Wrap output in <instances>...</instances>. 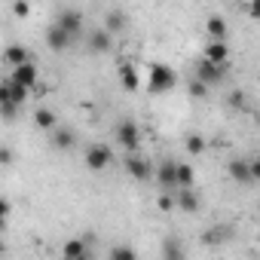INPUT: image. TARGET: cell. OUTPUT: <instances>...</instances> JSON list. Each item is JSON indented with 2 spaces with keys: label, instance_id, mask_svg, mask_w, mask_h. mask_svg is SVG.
Returning <instances> with one entry per match:
<instances>
[{
  "label": "cell",
  "instance_id": "d6986e66",
  "mask_svg": "<svg viewBox=\"0 0 260 260\" xmlns=\"http://www.w3.org/2000/svg\"><path fill=\"white\" fill-rule=\"evenodd\" d=\"M4 61L7 64H25V61H31V55H28V49L25 46H7V52H4Z\"/></svg>",
  "mask_w": 260,
  "mask_h": 260
},
{
  "label": "cell",
  "instance_id": "4dcf8cb0",
  "mask_svg": "<svg viewBox=\"0 0 260 260\" xmlns=\"http://www.w3.org/2000/svg\"><path fill=\"white\" fill-rule=\"evenodd\" d=\"M0 162H4V166H13V150H10V147L0 150Z\"/></svg>",
  "mask_w": 260,
  "mask_h": 260
},
{
  "label": "cell",
  "instance_id": "7402d4cb",
  "mask_svg": "<svg viewBox=\"0 0 260 260\" xmlns=\"http://www.w3.org/2000/svg\"><path fill=\"white\" fill-rule=\"evenodd\" d=\"M178 184L181 187H193L196 184V175H193V169L187 162H178Z\"/></svg>",
  "mask_w": 260,
  "mask_h": 260
},
{
  "label": "cell",
  "instance_id": "9a60e30c",
  "mask_svg": "<svg viewBox=\"0 0 260 260\" xmlns=\"http://www.w3.org/2000/svg\"><path fill=\"white\" fill-rule=\"evenodd\" d=\"M119 83H122L125 92H135V89L141 86V80H138V74H135V64H128V61L119 64Z\"/></svg>",
  "mask_w": 260,
  "mask_h": 260
},
{
  "label": "cell",
  "instance_id": "4316f807",
  "mask_svg": "<svg viewBox=\"0 0 260 260\" xmlns=\"http://www.w3.org/2000/svg\"><path fill=\"white\" fill-rule=\"evenodd\" d=\"M248 16L254 22H260V0H248Z\"/></svg>",
  "mask_w": 260,
  "mask_h": 260
},
{
  "label": "cell",
  "instance_id": "30bf717a",
  "mask_svg": "<svg viewBox=\"0 0 260 260\" xmlns=\"http://www.w3.org/2000/svg\"><path fill=\"white\" fill-rule=\"evenodd\" d=\"M110 49H113V34H110L107 28H101V31H92V34H89V52L107 55Z\"/></svg>",
  "mask_w": 260,
  "mask_h": 260
},
{
  "label": "cell",
  "instance_id": "7a4b0ae2",
  "mask_svg": "<svg viewBox=\"0 0 260 260\" xmlns=\"http://www.w3.org/2000/svg\"><path fill=\"white\" fill-rule=\"evenodd\" d=\"M83 162H86V169H89V172H104V169L113 162V153H110V147H107V144H89V147H86Z\"/></svg>",
  "mask_w": 260,
  "mask_h": 260
},
{
  "label": "cell",
  "instance_id": "2e32d148",
  "mask_svg": "<svg viewBox=\"0 0 260 260\" xmlns=\"http://www.w3.org/2000/svg\"><path fill=\"white\" fill-rule=\"evenodd\" d=\"M61 254H64L68 260H86V257H89V245H86L83 239H71V242H64Z\"/></svg>",
  "mask_w": 260,
  "mask_h": 260
},
{
  "label": "cell",
  "instance_id": "ba28073f",
  "mask_svg": "<svg viewBox=\"0 0 260 260\" xmlns=\"http://www.w3.org/2000/svg\"><path fill=\"white\" fill-rule=\"evenodd\" d=\"M74 40H77V37H74L64 25H58V22H55V25H49V31H46V43H49V49H52V52H64Z\"/></svg>",
  "mask_w": 260,
  "mask_h": 260
},
{
  "label": "cell",
  "instance_id": "d6a6232c",
  "mask_svg": "<svg viewBox=\"0 0 260 260\" xmlns=\"http://www.w3.org/2000/svg\"><path fill=\"white\" fill-rule=\"evenodd\" d=\"M159 208H162V211H169V208H172V199H169V193L159 199Z\"/></svg>",
  "mask_w": 260,
  "mask_h": 260
},
{
  "label": "cell",
  "instance_id": "52a82bcc",
  "mask_svg": "<svg viewBox=\"0 0 260 260\" xmlns=\"http://www.w3.org/2000/svg\"><path fill=\"white\" fill-rule=\"evenodd\" d=\"M28 86H22L19 80H13V74L0 83V101H13V104H25L28 101Z\"/></svg>",
  "mask_w": 260,
  "mask_h": 260
},
{
  "label": "cell",
  "instance_id": "8fae6325",
  "mask_svg": "<svg viewBox=\"0 0 260 260\" xmlns=\"http://www.w3.org/2000/svg\"><path fill=\"white\" fill-rule=\"evenodd\" d=\"M178 208L181 211H187V214H193V211H199V193L193 190V187H178Z\"/></svg>",
  "mask_w": 260,
  "mask_h": 260
},
{
  "label": "cell",
  "instance_id": "44dd1931",
  "mask_svg": "<svg viewBox=\"0 0 260 260\" xmlns=\"http://www.w3.org/2000/svg\"><path fill=\"white\" fill-rule=\"evenodd\" d=\"M104 22H107V31H110V34H119V31H125V13H122V10H110Z\"/></svg>",
  "mask_w": 260,
  "mask_h": 260
},
{
  "label": "cell",
  "instance_id": "f1b7e54d",
  "mask_svg": "<svg viewBox=\"0 0 260 260\" xmlns=\"http://www.w3.org/2000/svg\"><path fill=\"white\" fill-rule=\"evenodd\" d=\"M162 254H166V257H181L184 251H181V248H178L175 242H166V248H162Z\"/></svg>",
  "mask_w": 260,
  "mask_h": 260
},
{
  "label": "cell",
  "instance_id": "1f68e13d",
  "mask_svg": "<svg viewBox=\"0 0 260 260\" xmlns=\"http://www.w3.org/2000/svg\"><path fill=\"white\" fill-rule=\"evenodd\" d=\"M0 217H4V220L10 217V199H4V202H0Z\"/></svg>",
  "mask_w": 260,
  "mask_h": 260
},
{
  "label": "cell",
  "instance_id": "83f0119b",
  "mask_svg": "<svg viewBox=\"0 0 260 260\" xmlns=\"http://www.w3.org/2000/svg\"><path fill=\"white\" fill-rule=\"evenodd\" d=\"M13 10H16V16H19V19H25V16L31 13V7L25 4V0H16V4H13Z\"/></svg>",
  "mask_w": 260,
  "mask_h": 260
},
{
  "label": "cell",
  "instance_id": "3957f363",
  "mask_svg": "<svg viewBox=\"0 0 260 260\" xmlns=\"http://www.w3.org/2000/svg\"><path fill=\"white\" fill-rule=\"evenodd\" d=\"M116 141L132 153V150H138V144H141V128H138V122L135 119H122L119 125H116Z\"/></svg>",
  "mask_w": 260,
  "mask_h": 260
},
{
  "label": "cell",
  "instance_id": "8992f818",
  "mask_svg": "<svg viewBox=\"0 0 260 260\" xmlns=\"http://www.w3.org/2000/svg\"><path fill=\"white\" fill-rule=\"evenodd\" d=\"M156 184H159V190H162V193L178 190V187H181V184H178V162L162 159V162L156 166Z\"/></svg>",
  "mask_w": 260,
  "mask_h": 260
},
{
  "label": "cell",
  "instance_id": "7c38bea8",
  "mask_svg": "<svg viewBox=\"0 0 260 260\" xmlns=\"http://www.w3.org/2000/svg\"><path fill=\"white\" fill-rule=\"evenodd\" d=\"M49 141H52V147L55 150H71L74 144H77V135L71 132V128H52V132H49Z\"/></svg>",
  "mask_w": 260,
  "mask_h": 260
},
{
  "label": "cell",
  "instance_id": "ac0fdd59",
  "mask_svg": "<svg viewBox=\"0 0 260 260\" xmlns=\"http://www.w3.org/2000/svg\"><path fill=\"white\" fill-rule=\"evenodd\" d=\"M34 122H37V128H43V132H52L55 128V113L49 107H37L34 110Z\"/></svg>",
  "mask_w": 260,
  "mask_h": 260
},
{
  "label": "cell",
  "instance_id": "4fadbf2b",
  "mask_svg": "<svg viewBox=\"0 0 260 260\" xmlns=\"http://www.w3.org/2000/svg\"><path fill=\"white\" fill-rule=\"evenodd\" d=\"M13 80H19L22 86L34 89V86H37V64H31V61H25V64H16V68H13Z\"/></svg>",
  "mask_w": 260,
  "mask_h": 260
},
{
  "label": "cell",
  "instance_id": "f546056e",
  "mask_svg": "<svg viewBox=\"0 0 260 260\" xmlns=\"http://www.w3.org/2000/svg\"><path fill=\"white\" fill-rule=\"evenodd\" d=\"M230 104H233V107H245V95H242V92H233V95H230Z\"/></svg>",
  "mask_w": 260,
  "mask_h": 260
},
{
  "label": "cell",
  "instance_id": "e0dca14e",
  "mask_svg": "<svg viewBox=\"0 0 260 260\" xmlns=\"http://www.w3.org/2000/svg\"><path fill=\"white\" fill-rule=\"evenodd\" d=\"M205 58L226 64V58H230V49H226V43H223V40H211V43L205 46Z\"/></svg>",
  "mask_w": 260,
  "mask_h": 260
},
{
  "label": "cell",
  "instance_id": "d4e9b609",
  "mask_svg": "<svg viewBox=\"0 0 260 260\" xmlns=\"http://www.w3.org/2000/svg\"><path fill=\"white\" fill-rule=\"evenodd\" d=\"M110 257H113V260H122V257H125V260H132L135 251H132V248H125V245H116V248H110Z\"/></svg>",
  "mask_w": 260,
  "mask_h": 260
},
{
  "label": "cell",
  "instance_id": "277c9868",
  "mask_svg": "<svg viewBox=\"0 0 260 260\" xmlns=\"http://www.w3.org/2000/svg\"><path fill=\"white\" fill-rule=\"evenodd\" d=\"M122 166H125V172H128V175H132L135 181H141V184L153 178V166H150V159H147V156H138L135 150L122 159Z\"/></svg>",
  "mask_w": 260,
  "mask_h": 260
},
{
  "label": "cell",
  "instance_id": "9c48e42d",
  "mask_svg": "<svg viewBox=\"0 0 260 260\" xmlns=\"http://www.w3.org/2000/svg\"><path fill=\"white\" fill-rule=\"evenodd\" d=\"M230 178L236 181V184H254L257 178H254V166L251 162H245V159H230Z\"/></svg>",
  "mask_w": 260,
  "mask_h": 260
},
{
  "label": "cell",
  "instance_id": "484cf974",
  "mask_svg": "<svg viewBox=\"0 0 260 260\" xmlns=\"http://www.w3.org/2000/svg\"><path fill=\"white\" fill-rule=\"evenodd\" d=\"M190 95H196V98H205V95H208V83H202V80H193V83H190Z\"/></svg>",
  "mask_w": 260,
  "mask_h": 260
},
{
  "label": "cell",
  "instance_id": "5b68a950",
  "mask_svg": "<svg viewBox=\"0 0 260 260\" xmlns=\"http://www.w3.org/2000/svg\"><path fill=\"white\" fill-rule=\"evenodd\" d=\"M223 77H226V64L211 61V58H205V55H202V61L196 64V80H202V83L214 86V83H220Z\"/></svg>",
  "mask_w": 260,
  "mask_h": 260
},
{
  "label": "cell",
  "instance_id": "5bb4252c",
  "mask_svg": "<svg viewBox=\"0 0 260 260\" xmlns=\"http://www.w3.org/2000/svg\"><path fill=\"white\" fill-rule=\"evenodd\" d=\"M58 25H64L74 37L83 34V16H80L77 10H61V13H58Z\"/></svg>",
  "mask_w": 260,
  "mask_h": 260
},
{
  "label": "cell",
  "instance_id": "603a6c76",
  "mask_svg": "<svg viewBox=\"0 0 260 260\" xmlns=\"http://www.w3.org/2000/svg\"><path fill=\"white\" fill-rule=\"evenodd\" d=\"M226 233H230V230H223V226H211V230L205 233V242H208V245H217V242L226 239Z\"/></svg>",
  "mask_w": 260,
  "mask_h": 260
},
{
  "label": "cell",
  "instance_id": "cb8c5ba5",
  "mask_svg": "<svg viewBox=\"0 0 260 260\" xmlns=\"http://www.w3.org/2000/svg\"><path fill=\"white\" fill-rule=\"evenodd\" d=\"M187 150H190V153H202V150H205V138H202V135H190V138H187Z\"/></svg>",
  "mask_w": 260,
  "mask_h": 260
},
{
  "label": "cell",
  "instance_id": "836d02e7",
  "mask_svg": "<svg viewBox=\"0 0 260 260\" xmlns=\"http://www.w3.org/2000/svg\"><path fill=\"white\" fill-rule=\"evenodd\" d=\"M251 166H254V178H257V181H260V159H254V162H251Z\"/></svg>",
  "mask_w": 260,
  "mask_h": 260
},
{
  "label": "cell",
  "instance_id": "6da1fadb",
  "mask_svg": "<svg viewBox=\"0 0 260 260\" xmlns=\"http://www.w3.org/2000/svg\"><path fill=\"white\" fill-rule=\"evenodd\" d=\"M175 83H178V74L169 68V64H150V77H147V89L153 92V95H162V92H172L175 89Z\"/></svg>",
  "mask_w": 260,
  "mask_h": 260
},
{
  "label": "cell",
  "instance_id": "ffe728a7",
  "mask_svg": "<svg viewBox=\"0 0 260 260\" xmlns=\"http://www.w3.org/2000/svg\"><path fill=\"white\" fill-rule=\"evenodd\" d=\"M205 31H208L211 40H226V22H223L220 16H211L208 25H205Z\"/></svg>",
  "mask_w": 260,
  "mask_h": 260
}]
</instances>
